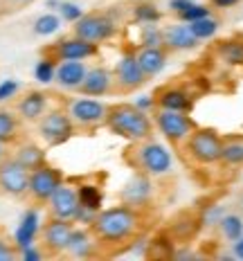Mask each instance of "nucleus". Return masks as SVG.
Masks as SVG:
<instances>
[{"mask_svg":"<svg viewBox=\"0 0 243 261\" xmlns=\"http://www.w3.org/2000/svg\"><path fill=\"white\" fill-rule=\"evenodd\" d=\"M153 223L155 210L117 203L113 207H101L88 227L99 246L101 257H117L138 248L147 239Z\"/></svg>","mask_w":243,"mask_h":261,"instance_id":"obj_1","label":"nucleus"},{"mask_svg":"<svg viewBox=\"0 0 243 261\" xmlns=\"http://www.w3.org/2000/svg\"><path fill=\"white\" fill-rule=\"evenodd\" d=\"M122 162L133 173H142L158 182L174 176V155L169 146L162 144L155 135L138 140V142H128L126 149L122 151Z\"/></svg>","mask_w":243,"mask_h":261,"instance_id":"obj_2","label":"nucleus"},{"mask_svg":"<svg viewBox=\"0 0 243 261\" xmlns=\"http://www.w3.org/2000/svg\"><path fill=\"white\" fill-rule=\"evenodd\" d=\"M104 128L126 142H138V140L155 135V124L151 113L140 108L138 104H128V101H113L108 106Z\"/></svg>","mask_w":243,"mask_h":261,"instance_id":"obj_3","label":"nucleus"},{"mask_svg":"<svg viewBox=\"0 0 243 261\" xmlns=\"http://www.w3.org/2000/svg\"><path fill=\"white\" fill-rule=\"evenodd\" d=\"M221 151H223V133L212 126H196L194 133L178 149V153L189 167L219 169Z\"/></svg>","mask_w":243,"mask_h":261,"instance_id":"obj_4","label":"nucleus"},{"mask_svg":"<svg viewBox=\"0 0 243 261\" xmlns=\"http://www.w3.org/2000/svg\"><path fill=\"white\" fill-rule=\"evenodd\" d=\"M59 104L68 111L77 135H95L99 128L106 126V115H108V106L111 104L104 101L101 97L66 92L59 99Z\"/></svg>","mask_w":243,"mask_h":261,"instance_id":"obj_5","label":"nucleus"},{"mask_svg":"<svg viewBox=\"0 0 243 261\" xmlns=\"http://www.w3.org/2000/svg\"><path fill=\"white\" fill-rule=\"evenodd\" d=\"M151 117H153L155 130H160L165 135V140L169 142L171 149H180L182 142L194 133V128L198 126L196 119L192 117V113L185 111H169V108H151Z\"/></svg>","mask_w":243,"mask_h":261,"instance_id":"obj_6","label":"nucleus"},{"mask_svg":"<svg viewBox=\"0 0 243 261\" xmlns=\"http://www.w3.org/2000/svg\"><path fill=\"white\" fill-rule=\"evenodd\" d=\"M72 34L95 45H104L120 34V23L111 12H84L77 23H72Z\"/></svg>","mask_w":243,"mask_h":261,"instance_id":"obj_7","label":"nucleus"},{"mask_svg":"<svg viewBox=\"0 0 243 261\" xmlns=\"http://www.w3.org/2000/svg\"><path fill=\"white\" fill-rule=\"evenodd\" d=\"M36 133H39V138L45 146H61L70 142L77 135V130H74V124L70 119L68 111L61 104H57L47 108L45 115L36 122Z\"/></svg>","mask_w":243,"mask_h":261,"instance_id":"obj_8","label":"nucleus"},{"mask_svg":"<svg viewBox=\"0 0 243 261\" xmlns=\"http://www.w3.org/2000/svg\"><path fill=\"white\" fill-rule=\"evenodd\" d=\"M113 77H115V97H126L133 95L142 88L144 84H149L147 74L142 72L135 54V45H126L124 52L120 54L117 63L113 65Z\"/></svg>","mask_w":243,"mask_h":261,"instance_id":"obj_9","label":"nucleus"},{"mask_svg":"<svg viewBox=\"0 0 243 261\" xmlns=\"http://www.w3.org/2000/svg\"><path fill=\"white\" fill-rule=\"evenodd\" d=\"M99 47L90 41H84L74 34L59 36L57 41H52L50 45H45L41 50V57L50 59L54 63L61 61H90V59L99 57Z\"/></svg>","mask_w":243,"mask_h":261,"instance_id":"obj_10","label":"nucleus"},{"mask_svg":"<svg viewBox=\"0 0 243 261\" xmlns=\"http://www.w3.org/2000/svg\"><path fill=\"white\" fill-rule=\"evenodd\" d=\"M153 108H169V111H185L192 113L196 106V90L180 79H171L158 86L151 95Z\"/></svg>","mask_w":243,"mask_h":261,"instance_id":"obj_11","label":"nucleus"},{"mask_svg":"<svg viewBox=\"0 0 243 261\" xmlns=\"http://www.w3.org/2000/svg\"><path fill=\"white\" fill-rule=\"evenodd\" d=\"M63 178H66L63 171L59 169V167L50 165V162L32 169L30 171V187H27V198H30V203L36 205V207H45L47 200L52 198V194L57 192V187L63 182Z\"/></svg>","mask_w":243,"mask_h":261,"instance_id":"obj_12","label":"nucleus"},{"mask_svg":"<svg viewBox=\"0 0 243 261\" xmlns=\"http://www.w3.org/2000/svg\"><path fill=\"white\" fill-rule=\"evenodd\" d=\"M74 225H77L74 221H63V219H57V216H47L41 223L39 243L47 252V257H61V254H66L70 237L74 232Z\"/></svg>","mask_w":243,"mask_h":261,"instance_id":"obj_13","label":"nucleus"},{"mask_svg":"<svg viewBox=\"0 0 243 261\" xmlns=\"http://www.w3.org/2000/svg\"><path fill=\"white\" fill-rule=\"evenodd\" d=\"M79 182L74 178H63V182L57 187L52 198L47 200L45 210L47 216H57L63 221H74L79 219Z\"/></svg>","mask_w":243,"mask_h":261,"instance_id":"obj_14","label":"nucleus"},{"mask_svg":"<svg viewBox=\"0 0 243 261\" xmlns=\"http://www.w3.org/2000/svg\"><path fill=\"white\" fill-rule=\"evenodd\" d=\"M155 198H158V180L142 176V173H133L131 180L120 192V203H128L135 207L155 210Z\"/></svg>","mask_w":243,"mask_h":261,"instance_id":"obj_15","label":"nucleus"},{"mask_svg":"<svg viewBox=\"0 0 243 261\" xmlns=\"http://www.w3.org/2000/svg\"><path fill=\"white\" fill-rule=\"evenodd\" d=\"M30 187V169H25L12 155L0 162V194L9 198H27Z\"/></svg>","mask_w":243,"mask_h":261,"instance_id":"obj_16","label":"nucleus"},{"mask_svg":"<svg viewBox=\"0 0 243 261\" xmlns=\"http://www.w3.org/2000/svg\"><path fill=\"white\" fill-rule=\"evenodd\" d=\"M79 95L88 97H115V77H113V68L106 65H93L86 72V79L77 90Z\"/></svg>","mask_w":243,"mask_h":261,"instance_id":"obj_17","label":"nucleus"},{"mask_svg":"<svg viewBox=\"0 0 243 261\" xmlns=\"http://www.w3.org/2000/svg\"><path fill=\"white\" fill-rule=\"evenodd\" d=\"M50 108V95L45 90H25L23 95L16 97L14 111L23 122L36 124L45 115V111Z\"/></svg>","mask_w":243,"mask_h":261,"instance_id":"obj_18","label":"nucleus"},{"mask_svg":"<svg viewBox=\"0 0 243 261\" xmlns=\"http://www.w3.org/2000/svg\"><path fill=\"white\" fill-rule=\"evenodd\" d=\"M203 41H198L194 36V32L189 30L187 23H171V25H165L162 27V45L167 47L171 54H178V52H194L201 47Z\"/></svg>","mask_w":243,"mask_h":261,"instance_id":"obj_19","label":"nucleus"},{"mask_svg":"<svg viewBox=\"0 0 243 261\" xmlns=\"http://www.w3.org/2000/svg\"><path fill=\"white\" fill-rule=\"evenodd\" d=\"M135 54H138V61L142 72L147 74V79H155L162 70L169 63L171 52L165 45H135Z\"/></svg>","mask_w":243,"mask_h":261,"instance_id":"obj_20","label":"nucleus"},{"mask_svg":"<svg viewBox=\"0 0 243 261\" xmlns=\"http://www.w3.org/2000/svg\"><path fill=\"white\" fill-rule=\"evenodd\" d=\"M88 61H61L54 70V84L63 92H77L88 72Z\"/></svg>","mask_w":243,"mask_h":261,"instance_id":"obj_21","label":"nucleus"},{"mask_svg":"<svg viewBox=\"0 0 243 261\" xmlns=\"http://www.w3.org/2000/svg\"><path fill=\"white\" fill-rule=\"evenodd\" d=\"M243 169V133L223 135V151H221L219 171L239 173Z\"/></svg>","mask_w":243,"mask_h":261,"instance_id":"obj_22","label":"nucleus"},{"mask_svg":"<svg viewBox=\"0 0 243 261\" xmlns=\"http://www.w3.org/2000/svg\"><path fill=\"white\" fill-rule=\"evenodd\" d=\"M66 254L77 259H90V257H101L99 254V246H97L93 232H90L88 225H74V232L70 237L68 250Z\"/></svg>","mask_w":243,"mask_h":261,"instance_id":"obj_23","label":"nucleus"},{"mask_svg":"<svg viewBox=\"0 0 243 261\" xmlns=\"http://www.w3.org/2000/svg\"><path fill=\"white\" fill-rule=\"evenodd\" d=\"M212 54L228 68H243V34L216 41L212 45Z\"/></svg>","mask_w":243,"mask_h":261,"instance_id":"obj_24","label":"nucleus"},{"mask_svg":"<svg viewBox=\"0 0 243 261\" xmlns=\"http://www.w3.org/2000/svg\"><path fill=\"white\" fill-rule=\"evenodd\" d=\"M39 230H41V221H39V207L32 205L30 210L23 214L20 219V225L16 227L14 232V243L18 246V250H23L32 243L39 241Z\"/></svg>","mask_w":243,"mask_h":261,"instance_id":"obj_25","label":"nucleus"},{"mask_svg":"<svg viewBox=\"0 0 243 261\" xmlns=\"http://www.w3.org/2000/svg\"><path fill=\"white\" fill-rule=\"evenodd\" d=\"M214 234L223 246H230V243H234L239 237H243V212L228 210L221 216L219 225L214 227Z\"/></svg>","mask_w":243,"mask_h":261,"instance_id":"obj_26","label":"nucleus"},{"mask_svg":"<svg viewBox=\"0 0 243 261\" xmlns=\"http://www.w3.org/2000/svg\"><path fill=\"white\" fill-rule=\"evenodd\" d=\"M14 160H18L25 169H36V167L45 165L47 162V153L41 144L32 142V140H20L18 144H14V153H12Z\"/></svg>","mask_w":243,"mask_h":261,"instance_id":"obj_27","label":"nucleus"},{"mask_svg":"<svg viewBox=\"0 0 243 261\" xmlns=\"http://www.w3.org/2000/svg\"><path fill=\"white\" fill-rule=\"evenodd\" d=\"M23 119L16 115V111L0 108V142L12 146L23 140Z\"/></svg>","mask_w":243,"mask_h":261,"instance_id":"obj_28","label":"nucleus"},{"mask_svg":"<svg viewBox=\"0 0 243 261\" xmlns=\"http://www.w3.org/2000/svg\"><path fill=\"white\" fill-rule=\"evenodd\" d=\"M169 9L176 16V20H180V23H192V20H198L203 16L212 14L209 5L194 3V0H169Z\"/></svg>","mask_w":243,"mask_h":261,"instance_id":"obj_29","label":"nucleus"},{"mask_svg":"<svg viewBox=\"0 0 243 261\" xmlns=\"http://www.w3.org/2000/svg\"><path fill=\"white\" fill-rule=\"evenodd\" d=\"M128 12H131V20L138 25L160 23V18H162V12L158 9V5H153L151 0H138V3H133V7Z\"/></svg>","mask_w":243,"mask_h":261,"instance_id":"obj_30","label":"nucleus"},{"mask_svg":"<svg viewBox=\"0 0 243 261\" xmlns=\"http://www.w3.org/2000/svg\"><path fill=\"white\" fill-rule=\"evenodd\" d=\"M63 25V18L54 12H45V14H39L34 20H32V34L34 36H52L61 30Z\"/></svg>","mask_w":243,"mask_h":261,"instance_id":"obj_31","label":"nucleus"},{"mask_svg":"<svg viewBox=\"0 0 243 261\" xmlns=\"http://www.w3.org/2000/svg\"><path fill=\"white\" fill-rule=\"evenodd\" d=\"M189 30L194 32V36H196L198 41H207V39H214L216 32L221 30V20L216 18V16H203V18L198 20H192V23H187Z\"/></svg>","mask_w":243,"mask_h":261,"instance_id":"obj_32","label":"nucleus"},{"mask_svg":"<svg viewBox=\"0 0 243 261\" xmlns=\"http://www.w3.org/2000/svg\"><path fill=\"white\" fill-rule=\"evenodd\" d=\"M138 45H162V27L158 23L140 25Z\"/></svg>","mask_w":243,"mask_h":261,"instance_id":"obj_33","label":"nucleus"},{"mask_svg":"<svg viewBox=\"0 0 243 261\" xmlns=\"http://www.w3.org/2000/svg\"><path fill=\"white\" fill-rule=\"evenodd\" d=\"M54 70H57V63L50 61V59H45V57H41V61L36 63V68H34V77H36V81H41V84H52Z\"/></svg>","mask_w":243,"mask_h":261,"instance_id":"obj_34","label":"nucleus"},{"mask_svg":"<svg viewBox=\"0 0 243 261\" xmlns=\"http://www.w3.org/2000/svg\"><path fill=\"white\" fill-rule=\"evenodd\" d=\"M18 92H20V81L18 79L0 81V104H5V101H9V99H16Z\"/></svg>","mask_w":243,"mask_h":261,"instance_id":"obj_35","label":"nucleus"},{"mask_svg":"<svg viewBox=\"0 0 243 261\" xmlns=\"http://www.w3.org/2000/svg\"><path fill=\"white\" fill-rule=\"evenodd\" d=\"M59 16L72 25V23H77L81 16H84V9H81L79 5H74V3H59Z\"/></svg>","mask_w":243,"mask_h":261,"instance_id":"obj_36","label":"nucleus"},{"mask_svg":"<svg viewBox=\"0 0 243 261\" xmlns=\"http://www.w3.org/2000/svg\"><path fill=\"white\" fill-rule=\"evenodd\" d=\"M18 257V246L14 243V239L9 241L7 237L0 234V261H12Z\"/></svg>","mask_w":243,"mask_h":261,"instance_id":"obj_37","label":"nucleus"},{"mask_svg":"<svg viewBox=\"0 0 243 261\" xmlns=\"http://www.w3.org/2000/svg\"><path fill=\"white\" fill-rule=\"evenodd\" d=\"M243 0H207V5L212 9H232V7H239Z\"/></svg>","mask_w":243,"mask_h":261,"instance_id":"obj_38","label":"nucleus"},{"mask_svg":"<svg viewBox=\"0 0 243 261\" xmlns=\"http://www.w3.org/2000/svg\"><path fill=\"white\" fill-rule=\"evenodd\" d=\"M228 250H230V257H232V259L243 261V237H239L234 243H230Z\"/></svg>","mask_w":243,"mask_h":261,"instance_id":"obj_39","label":"nucleus"},{"mask_svg":"<svg viewBox=\"0 0 243 261\" xmlns=\"http://www.w3.org/2000/svg\"><path fill=\"white\" fill-rule=\"evenodd\" d=\"M7 144H3V142H0V162H3V160H7Z\"/></svg>","mask_w":243,"mask_h":261,"instance_id":"obj_40","label":"nucleus"},{"mask_svg":"<svg viewBox=\"0 0 243 261\" xmlns=\"http://www.w3.org/2000/svg\"><path fill=\"white\" fill-rule=\"evenodd\" d=\"M236 205H239V210L243 212V187H241V192H239V198H236Z\"/></svg>","mask_w":243,"mask_h":261,"instance_id":"obj_41","label":"nucleus"},{"mask_svg":"<svg viewBox=\"0 0 243 261\" xmlns=\"http://www.w3.org/2000/svg\"><path fill=\"white\" fill-rule=\"evenodd\" d=\"M12 3H16V5H25V3H32V0H12Z\"/></svg>","mask_w":243,"mask_h":261,"instance_id":"obj_42","label":"nucleus"},{"mask_svg":"<svg viewBox=\"0 0 243 261\" xmlns=\"http://www.w3.org/2000/svg\"><path fill=\"white\" fill-rule=\"evenodd\" d=\"M241 7H243V3H241Z\"/></svg>","mask_w":243,"mask_h":261,"instance_id":"obj_43","label":"nucleus"}]
</instances>
